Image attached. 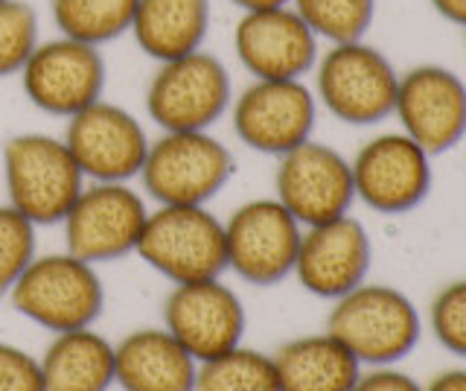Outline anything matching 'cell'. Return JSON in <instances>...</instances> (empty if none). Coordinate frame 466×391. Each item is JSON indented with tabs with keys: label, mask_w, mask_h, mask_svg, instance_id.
Wrapping results in <instances>:
<instances>
[{
	"label": "cell",
	"mask_w": 466,
	"mask_h": 391,
	"mask_svg": "<svg viewBox=\"0 0 466 391\" xmlns=\"http://www.w3.org/2000/svg\"><path fill=\"white\" fill-rule=\"evenodd\" d=\"M62 140L85 181L137 179L152 143L135 114L106 97L67 118Z\"/></svg>",
	"instance_id": "cell-13"
},
{
	"label": "cell",
	"mask_w": 466,
	"mask_h": 391,
	"mask_svg": "<svg viewBox=\"0 0 466 391\" xmlns=\"http://www.w3.org/2000/svg\"><path fill=\"white\" fill-rule=\"evenodd\" d=\"M149 205L128 181H87L62 220L65 252L114 263L137 252Z\"/></svg>",
	"instance_id": "cell-8"
},
{
	"label": "cell",
	"mask_w": 466,
	"mask_h": 391,
	"mask_svg": "<svg viewBox=\"0 0 466 391\" xmlns=\"http://www.w3.org/2000/svg\"><path fill=\"white\" fill-rule=\"evenodd\" d=\"M274 199L303 228L335 220L356 201L353 170L335 147L309 138L277 158Z\"/></svg>",
	"instance_id": "cell-12"
},
{
	"label": "cell",
	"mask_w": 466,
	"mask_h": 391,
	"mask_svg": "<svg viewBox=\"0 0 466 391\" xmlns=\"http://www.w3.org/2000/svg\"><path fill=\"white\" fill-rule=\"evenodd\" d=\"M237 172V158L210 132H160L140 170L155 205H208Z\"/></svg>",
	"instance_id": "cell-7"
},
{
	"label": "cell",
	"mask_w": 466,
	"mask_h": 391,
	"mask_svg": "<svg viewBox=\"0 0 466 391\" xmlns=\"http://www.w3.org/2000/svg\"><path fill=\"white\" fill-rule=\"evenodd\" d=\"M463 36H466V30H463Z\"/></svg>",
	"instance_id": "cell-34"
},
{
	"label": "cell",
	"mask_w": 466,
	"mask_h": 391,
	"mask_svg": "<svg viewBox=\"0 0 466 391\" xmlns=\"http://www.w3.org/2000/svg\"><path fill=\"white\" fill-rule=\"evenodd\" d=\"M422 391H466V368H451L437 374Z\"/></svg>",
	"instance_id": "cell-32"
},
{
	"label": "cell",
	"mask_w": 466,
	"mask_h": 391,
	"mask_svg": "<svg viewBox=\"0 0 466 391\" xmlns=\"http://www.w3.org/2000/svg\"><path fill=\"white\" fill-rule=\"evenodd\" d=\"M291 9L327 45L361 41L376 18V0H291Z\"/></svg>",
	"instance_id": "cell-25"
},
{
	"label": "cell",
	"mask_w": 466,
	"mask_h": 391,
	"mask_svg": "<svg viewBox=\"0 0 466 391\" xmlns=\"http://www.w3.org/2000/svg\"><path fill=\"white\" fill-rule=\"evenodd\" d=\"M228 114L233 135L248 149L280 158L312 138L318 99L303 79H251Z\"/></svg>",
	"instance_id": "cell-11"
},
{
	"label": "cell",
	"mask_w": 466,
	"mask_h": 391,
	"mask_svg": "<svg viewBox=\"0 0 466 391\" xmlns=\"http://www.w3.org/2000/svg\"><path fill=\"white\" fill-rule=\"evenodd\" d=\"M318 108L347 126H376L393 118L400 70L368 41L327 45L312 67Z\"/></svg>",
	"instance_id": "cell-2"
},
{
	"label": "cell",
	"mask_w": 466,
	"mask_h": 391,
	"mask_svg": "<svg viewBox=\"0 0 466 391\" xmlns=\"http://www.w3.org/2000/svg\"><path fill=\"white\" fill-rule=\"evenodd\" d=\"M198 362L167 327L131 330L114 345V386L123 391H196Z\"/></svg>",
	"instance_id": "cell-19"
},
{
	"label": "cell",
	"mask_w": 466,
	"mask_h": 391,
	"mask_svg": "<svg viewBox=\"0 0 466 391\" xmlns=\"http://www.w3.org/2000/svg\"><path fill=\"white\" fill-rule=\"evenodd\" d=\"M327 333L361 365H393L414 351L422 333L420 313L402 289L364 281L332 301Z\"/></svg>",
	"instance_id": "cell-1"
},
{
	"label": "cell",
	"mask_w": 466,
	"mask_h": 391,
	"mask_svg": "<svg viewBox=\"0 0 466 391\" xmlns=\"http://www.w3.org/2000/svg\"><path fill=\"white\" fill-rule=\"evenodd\" d=\"M393 118L400 132L431 158L455 149L466 138V82L443 65H417L400 74Z\"/></svg>",
	"instance_id": "cell-15"
},
{
	"label": "cell",
	"mask_w": 466,
	"mask_h": 391,
	"mask_svg": "<svg viewBox=\"0 0 466 391\" xmlns=\"http://www.w3.org/2000/svg\"><path fill=\"white\" fill-rule=\"evenodd\" d=\"M353 391H422V386L414 380V376H408L397 368L379 365L368 374H361Z\"/></svg>",
	"instance_id": "cell-30"
},
{
	"label": "cell",
	"mask_w": 466,
	"mask_h": 391,
	"mask_svg": "<svg viewBox=\"0 0 466 391\" xmlns=\"http://www.w3.org/2000/svg\"><path fill=\"white\" fill-rule=\"evenodd\" d=\"M429 324L443 351L466 359V281H451L434 295Z\"/></svg>",
	"instance_id": "cell-28"
},
{
	"label": "cell",
	"mask_w": 466,
	"mask_h": 391,
	"mask_svg": "<svg viewBox=\"0 0 466 391\" xmlns=\"http://www.w3.org/2000/svg\"><path fill=\"white\" fill-rule=\"evenodd\" d=\"M0 391H44L38 356L0 342Z\"/></svg>",
	"instance_id": "cell-29"
},
{
	"label": "cell",
	"mask_w": 466,
	"mask_h": 391,
	"mask_svg": "<svg viewBox=\"0 0 466 391\" xmlns=\"http://www.w3.org/2000/svg\"><path fill=\"white\" fill-rule=\"evenodd\" d=\"M143 99L160 132H210L233 103L230 70L216 53L201 47L160 62Z\"/></svg>",
	"instance_id": "cell-6"
},
{
	"label": "cell",
	"mask_w": 466,
	"mask_h": 391,
	"mask_svg": "<svg viewBox=\"0 0 466 391\" xmlns=\"http://www.w3.org/2000/svg\"><path fill=\"white\" fill-rule=\"evenodd\" d=\"M135 254L169 283L222 278L225 222L208 205H157L146 216Z\"/></svg>",
	"instance_id": "cell-5"
},
{
	"label": "cell",
	"mask_w": 466,
	"mask_h": 391,
	"mask_svg": "<svg viewBox=\"0 0 466 391\" xmlns=\"http://www.w3.org/2000/svg\"><path fill=\"white\" fill-rule=\"evenodd\" d=\"M137 0H50V15L58 36L106 47L128 36Z\"/></svg>",
	"instance_id": "cell-23"
},
{
	"label": "cell",
	"mask_w": 466,
	"mask_h": 391,
	"mask_svg": "<svg viewBox=\"0 0 466 391\" xmlns=\"http://www.w3.org/2000/svg\"><path fill=\"white\" fill-rule=\"evenodd\" d=\"M38 12L26 0H0V79L18 77L38 47Z\"/></svg>",
	"instance_id": "cell-26"
},
{
	"label": "cell",
	"mask_w": 466,
	"mask_h": 391,
	"mask_svg": "<svg viewBox=\"0 0 466 391\" xmlns=\"http://www.w3.org/2000/svg\"><path fill=\"white\" fill-rule=\"evenodd\" d=\"M38 365L44 391H108L114 386V342L94 327L53 333Z\"/></svg>",
	"instance_id": "cell-22"
},
{
	"label": "cell",
	"mask_w": 466,
	"mask_h": 391,
	"mask_svg": "<svg viewBox=\"0 0 466 391\" xmlns=\"http://www.w3.org/2000/svg\"><path fill=\"white\" fill-rule=\"evenodd\" d=\"M271 356L280 391H353L361 376V362L327 330L291 339Z\"/></svg>",
	"instance_id": "cell-21"
},
{
	"label": "cell",
	"mask_w": 466,
	"mask_h": 391,
	"mask_svg": "<svg viewBox=\"0 0 466 391\" xmlns=\"http://www.w3.org/2000/svg\"><path fill=\"white\" fill-rule=\"evenodd\" d=\"M210 0H137L128 36L152 62H169L204 47Z\"/></svg>",
	"instance_id": "cell-20"
},
{
	"label": "cell",
	"mask_w": 466,
	"mask_h": 391,
	"mask_svg": "<svg viewBox=\"0 0 466 391\" xmlns=\"http://www.w3.org/2000/svg\"><path fill=\"white\" fill-rule=\"evenodd\" d=\"M303 225L274 196L251 199L225 220L228 272L251 286H277L295 272Z\"/></svg>",
	"instance_id": "cell-10"
},
{
	"label": "cell",
	"mask_w": 466,
	"mask_h": 391,
	"mask_svg": "<svg viewBox=\"0 0 466 391\" xmlns=\"http://www.w3.org/2000/svg\"><path fill=\"white\" fill-rule=\"evenodd\" d=\"M239 12H257V9H274V6H289L291 0H230Z\"/></svg>",
	"instance_id": "cell-33"
},
{
	"label": "cell",
	"mask_w": 466,
	"mask_h": 391,
	"mask_svg": "<svg viewBox=\"0 0 466 391\" xmlns=\"http://www.w3.org/2000/svg\"><path fill=\"white\" fill-rule=\"evenodd\" d=\"M164 327L196 362L213 359L242 345L248 315L237 289L222 278L172 283L164 301Z\"/></svg>",
	"instance_id": "cell-16"
},
{
	"label": "cell",
	"mask_w": 466,
	"mask_h": 391,
	"mask_svg": "<svg viewBox=\"0 0 466 391\" xmlns=\"http://www.w3.org/2000/svg\"><path fill=\"white\" fill-rule=\"evenodd\" d=\"M6 201L33 225H62L87 184L62 138L44 132L12 135L0 152Z\"/></svg>",
	"instance_id": "cell-3"
},
{
	"label": "cell",
	"mask_w": 466,
	"mask_h": 391,
	"mask_svg": "<svg viewBox=\"0 0 466 391\" xmlns=\"http://www.w3.org/2000/svg\"><path fill=\"white\" fill-rule=\"evenodd\" d=\"M18 79L24 97L38 111L67 120L106 97L108 65L102 47L56 36L38 41Z\"/></svg>",
	"instance_id": "cell-9"
},
{
	"label": "cell",
	"mask_w": 466,
	"mask_h": 391,
	"mask_svg": "<svg viewBox=\"0 0 466 391\" xmlns=\"http://www.w3.org/2000/svg\"><path fill=\"white\" fill-rule=\"evenodd\" d=\"M233 56L251 79H303L318 62L320 41L289 4L239 12Z\"/></svg>",
	"instance_id": "cell-17"
},
{
	"label": "cell",
	"mask_w": 466,
	"mask_h": 391,
	"mask_svg": "<svg viewBox=\"0 0 466 391\" xmlns=\"http://www.w3.org/2000/svg\"><path fill=\"white\" fill-rule=\"evenodd\" d=\"M6 298L26 322L65 333L94 327L106 307V286L94 263L70 252H53L35 254Z\"/></svg>",
	"instance_id": "cell-4"
},
{
	"label": "cell",
	"mask_w": 466,
	"mask_h": 391,
	"mask_svg": "<svg viewBox=\"0 0 466 391\" xmlns=\"http://www.w3.org/2000/svg\"><path fill=\"white\" fill-rule=\"evenodd\" d=\"M373 263L370 234L356 216H335V220L303 228L300 249L295 260L298 283L315 298L335 301L350 289L368 281Z\"/></svg>",
	"instance_id": "cell-18"
},
{
	"label": "cell",
	"mask_w": 466,
	"mask_h": 391,
	"mask_svg": "<svg viewBox=\"0 0 466 391\" xmlns=\"http://www.w3.org/2000/svg\"><path fill=\"white\" fill-rule=\"evenodd\" d=\"M429 4L443 21L466 30V0H429Z\"/></svg>",
	"instance_id": "cell-31"
},
{
	"label": "cell",
	"mask_w": 466,
	"mask_h": 391,
	"mask_svg": "<svg viewBox=\"0 0 466 391\" xmlns=\"http://www.w3.org/2000/svg\"><path fill=\"white\" fill-rule=\"evenodd\" d=\"M38 225H33L9 201L0 205V298L9 295L15 281L38 254Z\"/></svg>",
	"instance_id": "cell-27"
},
{
	"label": "cell",
	"mask_w": 466,
	"mask_h": 391,
	"mask_svg": "<svg viewBox=\"0 0 466 391\" xmlns=\"http://www.w3.org/2000/svg\"><path fill=\"white\" fill-rule=\"evenodd\" d=\"M356 199L373 213L402 216L431 193V155L405 132L370 138L350 161Z\"/></svg>",
	"instance_id": "cell-14"
},
{
	"label": "cell",
	"mask_w": 466,
	"mask_h": 391,
	"mask_svg": "<svg viewBox=\"0 0 466 391\" xmlns=\"http://www.w3.org/2000/svg\"><path fill=\"white\" fill-rule=\"evenodd\" d=\"M196 391H280L274 356L237 345L228 354L198 362Z\"/></svg>",
	"instance_id": "cell-24"
}]
</instances>
